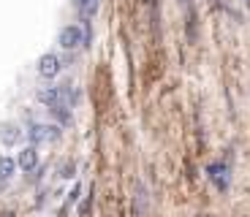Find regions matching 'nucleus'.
<instances>
[{
	"instance_id": "nucleus-1",
	"label": "nucleus",
	"mask_w": 250,
	"mask_h": 217,
	"mask_svg": "<svg viewBox=\"0 0 250 217\" xmlns=\"http://www.w3.org/2000/svg\"><path fill=\"white\" fill-rule=\"evenodd\" d=\"M60 74V57L46 52L41 60H38V76H44V79H55Z\"/></svg>"
},
{
	"instance_id": "nucleus-2",
	"label": "nucleus",
	"mask_w": 250,
	"mask_h": 217,
	"mask_svg": "<svg viewBox=\"0 0 250 217\" xmlns=\"http://www.w3.org/2000/svg\"><path fill=\"white\" fill-rule=\"evenodd\" d=\"M60 46L62 49H76V46H82V30L76 25H68L60 30Z\"/></svg>"
},
{
	"instance_id": "nucleus-3",
	"label": "nucleus",
	"mask_w": 250,
	"mask_h": 217,
	"mask_svg": "<svg viewBox=\"0 0 250 217\" xmlns=\"http://www.w3.org/2000/svg\"><path fill=\"white\" fill-rule=\"evenodd\" d=\"M27 136H30V141H36V144L46 141V138H49V141H55V138L60 136V128H55V125H49V128H46V125H33Z\"/></svg>"
},
{
	"instance_id": "nucleus-4",
	"label": "nucleus",
	"mask_w": 250,
	"mask_h": 217,
	"mask_svg": "<svg viewBox=\"0 0 250 217\" xmlns=\"http://www.w3.org/2000/svg\"><path fill=\"white\" fill-rule=\"evenodd\" d=\"M17 163H19V168H22V171H33V168L38 166L36 147H25V149H22V152H19V158H17Z\"/></svg>"
},
{
	"instance_id": "nucleus-5",
	"label": "nucleus",
	"mask_w": 250,
	"mask_h": 217,
	"mask_svg": "<svg viewBox=\"0 0 250 217\" xmlns=\"http://www.w3.org/2000/svg\"><path fill=\"white\" fill-rule=\"evenodd\" d=\"M207 174H209V179L218 182V187L229 185V166L226 163H212V166L207 168Z\"/></svg>"
},
{
	"instance_id": "nucleus-6",
	"label": "nucleus",
	"mask_w": 250,
	"mask_h": 217,
	"mask_svg": "<svg viewBox=\"0 0 250 217\" xmlns=\"http://www.w3.org/2000/svg\"><path fill=\"white\" fill-rule=\"evenodd\" d=\"M19 136H22L19 128H17V125H11V122H6V125H3V130H0V141L6 144V147H14Z\"/></svg>"
},
{
	"instance_id": "nucleus-7",
	"label": "nucleus",
	"mask_w": 250,
	"mask_h": 217,
	"mask_svg": "<svg viewBox=\"0 0 250 217\" xmlns=\"http://www.w3.org/2000/svg\"><path fill=\"white\" fill-rule=\"evenodd\" d=\"M38 100H41V103H46L49 109H52V106H57V103H62L60 90H44V93H38Z\"/></svg>"
},
{
	"instance_id": "nucleus-8",
	"label": "nucleus",
	"mask_w": 250,
	"mask_h": 217,
	"mask_svg": "<svg viewBox=\"0 0 250 217\" xmlns=\"http://www.w3.org/2000/svg\"><path fill=\"white\" fill-rule=\"evenodd\" d=\"M17 166H19V163L11 160V158H0V179H8V177H14Z\"/></svg>"
},
{
	"instance_id": "nucleus-9",
	"label": "nucleus",
	"mask_w": 250,
	"mask_h": 217,
	"mask_svg": "<svg viewBox=\"0 0 250 217\" xmlns=\"http://www.w3.org/2000/svg\"><path fill=\"white\" fill-rule=\"evenodd\" d=\"M74 6L79 8L82 14H87V11H90V6H93V0H74Z\"/></svg>"
},
{
	"instance_id": "nucleus-10",
	"label": "nucleus",
	"mask_w": 250,
	"mask_h": 217,
	"mask_svg": "<svg viewBox=\"0 0 250 217\" xmlns=\"http://www.w3.org/2000/svg\"><path fill=\"white\" fill-rule=\"evenodd\" d=\"M62 177H65V179L74 177V163H65V166H62Z\"/></svg>"
}]
</instances>
